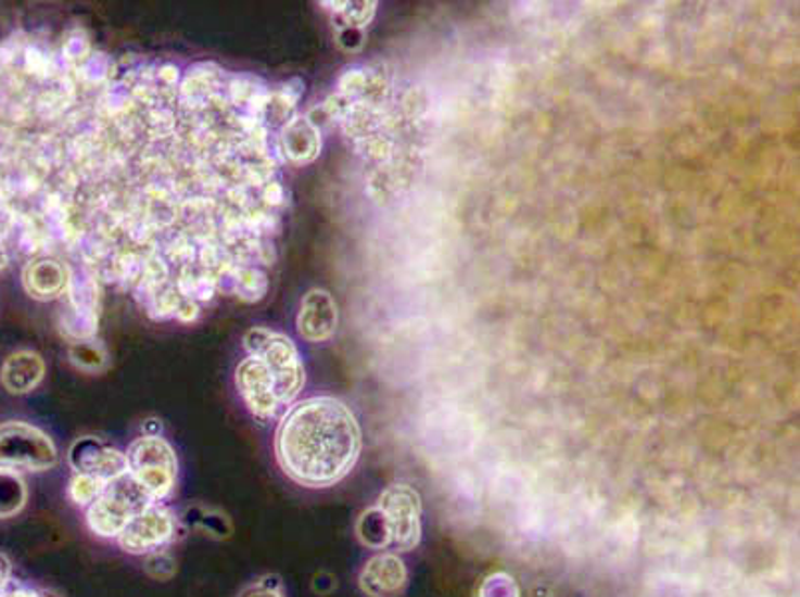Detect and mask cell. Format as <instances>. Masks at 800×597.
Returning <instances> with one entry per match:
<instances>
[{
  "label": "cell",
  "instance_id": "6da1fadb",
  "mask_svg": "<svg viewBox=\"0 0 800 597\" xmlns=\"http://www.w3.org/2000/svg\"><path fill=\"white\" fill-rule=\"evenodd\" d=\"M363 450L353 410L334 396H310L287 410L275 434V456L299 486L331 488L351 474Z\"/></svg>",
  "mask_w": 800,
  "mask_h": 597
},
{
  "label": "cell",
  "instance_id": "7a4b0ae2",
  "mask_svg": "<svg viewBox=\"0 0 800 597\" xmlns=\"http://www.w3.org/2000/svg\"><path fill=\"white\" fill-rule=\"evenodd\" d=\"M243 346L250 357L259 358L274 374L277 391L285 408L293 405L305 386V367L295 343L279 331L253 327L243 336Z\"/></svg>",
  "mask_w": 800,
  "mask_h": 597
},
{
  "label": "cell",
  "instance_id": "3957f363",
  "mask_svg": "<svg viewBox=\"0 0 800 597\" xmlns=\"http://www.w3.org/2000/svg\"><path fill=\"white\" fill-rule=\"evenodd\" d=\"M128 474L152 501L167 500L178 486L179 462L174 446L160 434H143L131 442Z\"/></svg>",
  "mask_w": 800,
  "mask_h": 597
},
{
  "label": "cell",
  "instance_id": "277c9868",
  "mask_svg": "<svg viewBox=\"0 0 800 597\" xmlns=\"http://www.w3.org/2000/svg\"><path fill=\"white\" fill-rule=\"evenodd\" d=\"M59 465V448L45 430L30 422L0 424V470L47 472Z\"/></svg>",
  "mask_w": 800,
  "mask_h": 597
},
{
  "label": "cell",
  "instance_id": "5b68a950",
  "mask_svg": "<svg viewBox=\"0 0 800 597\" xmlns=\"http://www.w3.org/2000/svg\"><path fill=\"white\" fill-rule=\"evenodd\" d=\"M154 501L130 474L107 482L106 490L86 508V524L98 537H116L130 524L136 513Z\"/></svg>",
  "mask_w": 800,
  "mask_h": 597
},
{
  "label": "cell",
  "instance_id": "8992f818",
  "mask_svg": "<svg viewBox=\"0 0 800 597\" xmlns=\"http://www.w3.org/2000/svg\"><path fill=\"white\" fill-rule=\"evenodd\" d=\"M377 512L384 528L386 548L410 551L422 537V501L408 484H391L377 500Z\"/></svg>",
  "mask_w": 800,
  "mask_h": 597
},
{
  "label": "cell",
  "instance_id": "52a82bcc",
  "mask_svg": "<svg viewBox=\"0 0 800 597\" xmlns=\"http://www.w3.org/2000/svg\"><path fill=\"white\" fill-rule=\"evenodd\" d=\"M178 518L164 504L154 501L136 513L118 536L119 548L131 556H150L176 539Z\"/></svg>",
  "mask_w": 800,
  "mask_h": 597
},
{
  "label": "cell",
  "instance_id": "ba28073f",
  "mask_svg": "<svg viewBox=\"0 0 800 597\" xmlns=\"http://www.w3.org/2000/svg\"><path fill=\"white\" fill-rule=\"evenodd\" d=\"M236 386L251 415L262 422L274 420L285 408L277 391L274 374L259 358L247 357L239 363L236 369Z\"/></svg>",
  "mask_w": 800,
  "mask_h": 597
},
{
  "label": "cell",
  "instance_id": "9c48e42d",
  "mask_svg": "<svg viewBox=\"0 0 800 597\" xmlns=\"http://www.w3.org/2000/svg\"><path fill=\"white\" fill-rule=\"evenodd\" d=\"M68 465L78 474L100 478L104 482L128 474L126 453L94 436H82L72 444Z\"/></svg>",
  "mask_w": 800,
  "mask_h": 597
},
{
  "label": "cell",
  "instance_id": "30bf717a",
  "mask_svg": "<svg viewBox=\"0 0 800 597\" xmlns=\"http://www.w3.org/2000/svg\"><path fill=\"white\" fill-rule=\"evenodd\" d=\"M408 584L405 561L396 554L382 551L372 556L358 573V587L369 597H398Z\"/></svg>",
  "mask_w": 800,
  "mask_h": 597
},
{
  "label": "cell",
  "instance_id": "8fae6325",
  "mask_svg": "<svg viewBox=\"0 0 800 597\" xmlns=\"http://www.w3.org/2000/svg\"><path fill=\"white\" fill-rule=\"evenodd\" d=\"M339 322V310L333 295L325 289H310L301 301L297 331L309 343H325L333 336Z\"/></svg>",
  "mask_w": 800,
  "mask_h": 597
},
{
  "label": "cell",
  "instance_id": "7c38bea8",
  "mask_svg": "<svg viewBox=\"0 0 800 597\" xmlns=\"http://www.w3.org/2000/svg\"><path fill=\"white\" fill-rule=\"evenodd\" d=\"M281 148L287 160L295 166H307L321 154V131L307 116L287 119L281 130Z\"/></svg>",
  "mask_w": 800,
  "mask_h": 597
},
{
  "label": "cell",
  "instance_id": "4fadbf2b",
  "mask_svg": "<svg viewBox=\"0 0 800 597\" xmlns=\"http://www.w3.org/2000/svg\"><path fill=\"white\" fill-rule=\"evenodd\" d=\"M47 363L35 351H16L4 360L0 382L11 394H28L45 381Z\"/></svg>",
  "mask_w": 800,
  "mask_h": 597
},
{
  "label": "cell",
  "instance_id": "5bb4252c",
  "mask_svg": "<svg viewBox=\"0 0 800 597\" xmlns=\"http://www.w3.org/2000/svg\"><path fill=\"white\" fill-rule=\"evenodd\" d=\"M23 285L30 297L52 301L68 291L71 274L56 259H36L24 267Z\"/></svg>",
  "mask_w": 800,
  "mask_h": 597
},
{
  "label": "cell",
  "instance_id": "9a60e30c",
  "mask_svg": "<svg viewBox=\"0 0 800 597\" xmlns=\"http://www.w3.org/2000/svg\"><path fill=\"white\" fill-rule=\"evenodd\" d=\"M28 500L26 482L18 472L0 470V520L23 512Z\"/></svg>",
  "mask_w": 800,
  "mask_h": 597
},
{
  "label": "cell",
  "instance_id": "2e32d148",
  "mask_svg": "<svg viewBox=\"0 0 800 597\" xmlns=\"http://www.w3.org/2000/svg\"><path fill=\"white\" fill-rule=\"evenodd\" d=\"M68 355H71L72 365L80 370H86V372H100V370L106 369V348L92 341V339H84V341L72 343Z\"/></svg>",
  "mask_w": 800,
  "mask_h": 597
},
{
  "label": "cell",
  "instance_id": "e0dca14e",
  "mask_svg": "<svg viewBox=\"0 0 800 597\" xmlns=\"http://www.w3.org/2000/svg\"><path fill=\"white\" fill-rule=\"evenodd\" d=\"M188 513H190V518H188L190 524L198 528V530H202L205 534H209V536L224 539V537L231 536V532H233V525L229 522V518L219 510H212V508L205 510L203 506H198L193 510L190 508Z\"/></svg>",
  "mask_w": 800,
  "mask_h": 597
},
{
  "label": "cell",
  "instance_id": "ac0fdd59",
  "mask_svg": "<svg viewBox=\"0 0 800 597\" xmlns=\"http://www.w3.org/2000/svg\"><path fill=\"white\" fill-rule=\"evenodd\" d=\"M322 7H329V11L341 16V26L351 28H363L372 21L377 2H321Z\"/></svg>",
  "mask_w": 800,
  "mask_h": 597
},
{
  "label": "cell",
  "instance_id": "d6986e66",
  "mask_svg": "<svg viewBox=\"0 0 800 597\" xmlns=\"http://www.w3.org/2000/svg\"><path fill=\"white\" fill-rule=\"evenodd\" d=\"M267 287H269L267 275L259 271V269H255V267H243L233 279V289H236L238 297L247 301V303H255V301L265 297Z\"/></svg>",
  "mask_w": 800,
  "mask_h": 597
},
{
  "label": "cell",
  "instance_id": "ffe728a7",
  "mask_svg": "<svg viewBox=\"0 0 800 597\" xmlns=\"http://www.w3.org/2000/svg\"><path fill=\"white\" fill-rule=\"evenodd\" d=\"M107 482L100 480V478L88 477V474H78L74 472L68 482V496L71 500L80 506V508H88L92 501L106 490Z\"/></svg>",
  "mask_w": 800,
  "mask_h": 597
},
{
  "label": "cell",
  "instance_id": "44dd1931",
  "mask_svg": "<svg viewBox=\"0 0 800 597\" xmlns=\"http://www.w3.org/2000/svg\"><path fill=\"white\" fill-rule=\"evenodd\" d=\"M143 568H145V572L150 573L155 580H160V582L169 580L176 573V570H178L176 568V558L167 551V548L157 549L154 554L145 556V566Z\"/></svg>",
  "mask_w": 800,
  "mask_h": 597
},
{
  "label": "cell",
  "instance_id": "7402d4cb",
  "mask_svg": "<svg viewBox=\"0 0 800 597\" xmlns=\"http://www.w3.org/2000/svg\"><path fill=\"white\" fill-rule=\"evenodd\" d=\"M90 56H92V48H90V42H88V38H86L82 30L71 33L66 38V42H64V59L68 60L74 66L82 68Z\"/></svg>",
  "mask_w": 800,
  "mask_h": 597
},
{
  "label": "cell",
  "instance_id": "603a6c76",
  "mask_svg": "<svg viewBox=\"0 0 800 597\" xmlns=\"http://www.w3.org/2000/svg\"><path fill=\"white\" fill-rule=\"evenodd\" d=\"M238 597H285L283 584L277 575H265L262 580L247 585Z\"/></svg>",
  "mask_w": 800,
  "mask_h": 597
},
{
  "label": "cell",
  "instance_id": "cb8c5ba5",
  "mask_svg": "<svg viewBox=\"0 0 800 597\" xmlns=\"http://www.w3.org/2000/svg\"><path fill=\"white\" fill-rule=\"evenodd\" d=\"M336 42L345 50H357L363 45V33L360 28H351V26H341Z\"/></svg>",
  "mask_w": 800,
  "mask_h": 597
},
{
  "label": "cell",
  "instance_id": "d4e9b609",
  "mask_svg": "<svg viewBox=\"0 0 800 597\" xmlns=\"http://www.w3.org/2000/svg\"><path fill=\"white\" fill-rule=\"evenodd\" d=\"M198 315H200V305L195 301H190V298H181L178 310H176V317H178L179 321H195Z\"/></svg>",
  "mask_w": 800,
  "mask_h": 597
},
{
  "label": "cell",
  "instance_id": "484cf974",
  "mask_svg": "<svg viewBox=\"0 0 800 597\" xmlns=\"http://www.w3.org/2000/svg\"><path fill=\"white\" fill-rule=\"evenodd\" d=\"M38 596V589L35 587H28V585L16 584L11 582L9 587L4 589V594L0 597H36Z\"/></svg>",
  "mask_w": 800,
  "mask_h": 597
},
{
  "label": "cell",
  "instance_id": "4316f807",
  "mask_svg": "<svg viewBox=\"0 0 800 597\" xmlns=\"http://www.w3.org/2000/svg\"><path fill=\"white\" fill-rule=\"evenodd\" d=\"M12 575V566L11 560L4 556V554H0V596L4 594V589L9 587V584H11Z\"/></svg>",
  "mask_w": 800,
  "mask_h": 597
},
{
  "label": "cell",
  "instance_id": "83f0119b",
  "mask_svg": "<svg viewBox=\"0 0 800 597\" xmlns=\"http://www.w3.org/2000/svg\"><path fill=\"white\" fill-rule=\"evenodd\" d=\"M157 76H160L164 82L172 86V84L178 82V68H176V66H162L160 72H157Z\"/></svg>",
  "mask_w": 800,
  "mask_h": 597
},
{
  "label": "cell",
  "instance_id": "f1b7e54d",
  "mask_svg": "<svg viewBox=\"0 0 800 597\" xmlns=\"http://www.w3.org/2000/svg\"><path fill=\"white\" fill-rule=\"evenodd\" d=\"M36 597H60L59 594H54V592H47V589H38V596Z\"/></svg>",
  "mask_w": 800,
  "mask_h": 597
}]
</instances>
